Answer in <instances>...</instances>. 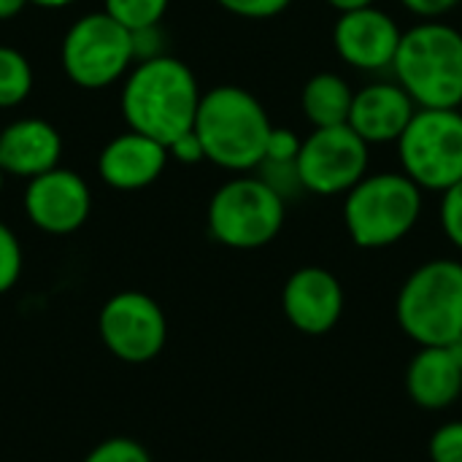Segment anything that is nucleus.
I'll use <instances>...</instances> for the list:
<instances>
[{"instance_id": "nucleus-1", "label": "nucleus", "mask_w": 462, "mask_h": 462, "mask_svg": "<svg viewBox=\"0 0 462 462\" xmlns=\"http://www.w3.org/2000/svg\"><path fill=\"white\" fill-rule=\"evenodd\" d=\"M200 97L203 92L189 65L160 54L130 68L119 103L130 130L168 146L195 127Z\"/></svg>"}, {"instance_id": "nucleus-2", "label": "nucleus", "mask_w": 462, "mask_h": 462, "mask_svg": "<svg viewBox=\"0 0 462 462\" xmlns=\"http://www.w3.org/2000/svg\"><path fill=\"white\" fill-rule=\"evenodd\" d=\"M206 160L225 171H252L265 162L268 135L273 130L263 103L236 84H219L203 92L195 127Z\"/></svg>"}, {"instance_id": "nucleus-3", "label": "nucleus", "mask_w": 462, "mask_h": 462, "mask_svg": "<svg viewBox=\"0 0 462 462\" xmlns=\"http://www.w3.org/2000/svg\"><path fill=\"white\" fill-rule=\"evenodd\" d=\"M393 73L417 108H460L462 32L439 19L414 24L398 43Z\"/></svg>"}, {"instance_id": "nucleus-4", "label": "nucleus", "mask_w": 462, "mask_h": 462, "mask_svg": "<svg viewBox=\"0 0 462 462\" xmlns=\"http://www.w3.org/2000/svg\"><path fill=\"white\" fill-rule=\"evenodd\" d=\"M422 217V189L401 171L363 176L344 195V225L363 249H384L403 241Z\"/></svg>"}, {"instance_id": "nucleus-5", "label": "nucleus", "mask_w": 462, "mask_h": 462, "mask_svg": "<svg viewBox=\"0 0 462 462\" xmlns=\"http://www.w3.org/2000/svg\"><path fill=\"white\" fill-rule=\"evenodd\" d=\"M398 325L420 346H447L462 336V263L430 260L398 292Z\"/></svg>"}, {"instance_id": "nucleus-6", "label": "nucleus", "mask_w": 462, "mask_h": 462, "mask_svg": "<svg viewBox=\"0 0 462 462\" xmlns=\"http://www.w3.org/2000/svg\"><path fill=\"white\" fill-rule=\"evenodd\" d=\"M284 195L257 176L225 181L208 203V230L214 241L230 249H260L284 227Z\"/></svg>"}, {"instance_id": "nucleus-7", "label": "nucleus", "mask_w": 462, "mask_h": 462, "mask_svg": "<svg viewBox=\"0 0 462 462\" xmlns=\"http://www.w3.org/2000/svg\"><path fill=\"white\" fill-rule=\"evenodd\" d=\"M401 171L425 192H447L462 181V114L457 108H417L398 138Z\"/></svg>"}, {"instance_id": "nucleus-8", "label": "nucleus", "mask_w": 462, "mask_h": 462, "mask_svg": "<svg viewBox=\"0 0 462 462\" xmlns=\"http://www.w3.org/2000/svg\"><path fill=\"white\" fill-rule=\"evenodd\" d=\"M62 70L76 87L103 89L130 73L135 65L133 32L106 11L76 19L62 38Z\"/></svg>"}, {"instance_id": "nucleus-9", "label": "nucleus", "mask_w": 462, "mask_h": 462, "mask_svg": "<svg viewBox=\"0 0 462 462\" xmlns=\"http://www.w3.org/2000/svg\"><path fill=\"white\" fill-rule=\"evenodd\" d=\"M371 152L368 143L349 127H314L303 138L295 160L298 184L314 195H346L363 176H368Z\"/></svg>"}, {"instance_id": "nucleus-10", "label": "nucleus", "mask_w": 462, "mask_h": 462, "mask_svg": "<svg viewBox=\"0 0 462 462\" xmlns=\"http://www.w3.org/2000/svg\"><path fill=\"white\" fill-rule=\"evenodd\" d=\"M100 338L114 357L122 363H149L154 360L168 338V322L157 300L143 292L114 295L97 319Z\"/></svg>"}, {"instance_id": "nucleus-11", "label": "nucleus", "mask_w": 462, "mask_h": 462, "mask_svg": "<svg viewBox=\"0 0 462 462\" xmlns=\"http://www.w3.org/2000/svg\"><path fill=\"white\" fill-rule=\"evenodd\" d=\"M92 208V195L87 181L70 168H51L27 181L24 214L27 219L49 236L76 233Z\"/></svg>"}, {"instance_id": "nucleus-12", "label": "nucleus", "mask_w": 462, "mask_h": 462, "mask_svg": "<svg viewBox=\"0 0 462 462\" xmlns=\"http://www.w3.org/2000/svg\"><path fill=\"white\" fill-rule=\"evenodd\" d=\"M401 38L403 30L398 22L376 5L338 14V22L333 24V46L338 57L368 73L393 68Z\"/></svg>"}, {"instance_id": "nucleus-13", "label": "nucleus", "mask_w": 462, "mask_h": 462, "mask_svg": "<svg viewBox=\"0 0 462 462\" xmlns=\"http://www.w3.org/2000/svg\"><path fill=\"white\" fill-rule=\"evenodd\" d=\"M282 309L290 325L306 336H322L333 330L344 311L341 282L317 265L295 271L282 290Z\"/></svg>"}, {"instance_id": "nucleus-14", "label": "nucleus", "mask_w": 462, "mask_h": 462, "mask_svg": "<svg viewBox=\"0 0 462 462\" xmlns=\"http://www.w3.org/2000/svg\"><path fill=\"white\" fill-rule=\"evenodd\" d=\"M168 157L171 154L165 143L143 133L127 130L103 146L97 157V173L108 187L133 192V189H143L154 184L162 176Z\"/></svg>"}, {"instance_id": "nucleus-15", "label": "nucleus", "mask_w": 462, "mask_h": 462, "mask_svg": "<svg viewBox=\"0 0 462 462\" xmlns=\"http://www.w3.org/2000/svg\"><path fill=\"white\" fill-rule=\"evenodd\" d=\"M417 114V103L411 95L395 81L368 84L355 92L349 127L371 146V143H398L403 130Z\"/></svg>"}, {"instance_id": "nucleus-16", "label": "nucleus", "mask_w": 462, "mask_h": 462, "mask_svg": "<svg viewBox=\"0 0 462 462\" xmlns=\"http://www.w3.org/2000/svg\"><path fill=\"white\" fill-rule=\"evenodd\" d=\"M62 138L60 133L35 116L16 119L0 130V168L5 176L35 179L60 165Z\"/></svg>"}, {"instance_id": "nucleus-17", "label": "nucleus", "mask_w": 462, "mask_h": 462, "mask_svg": "<svg viewBox=\"0 0 462 462\" xmlns=\"http://www.w3.org/2000/svg\"><path fill=\"white\" fill-rule=\"evenodd\" d=\"M409 395L417 406L439 411L452 406L462 393V368L444 346H422L406 374Z\"/></svg>"}, {"instance_id": "nucleus-18", "label": "nucleus", "mask_w": 462, "mask_h": 462, "mask_svg": "<svg viewBox=\"0 0 462 462\" xmlns=\"http://www.w3.org/2000/svg\"><path fill=\"white\" fill-rule=\"evenodd\" d=\"M355 89L349 81L338 73H317L303 84L300 92V108L303 116L311 122V127H336L349 122Z\"/></svg>"}, {"instance_id": "nucleus-19", "label": "nucleus", "mask_w": 462, "mask_h": 462, "mask_svg": "<svg viewBox=\"0 0 462 462\" xmlns=\"http://www.w3.org/2000/svg\"><path fill=\"white\" fill-rule=\"evenodd\" d=\"M32 89V68L19 49L0 46V108H14Z\"/></svg>"}, {"instance_id": "nucleus-20", "label": "nucleus", "mask_w": 462, "mask_h": 462, "mask_svg": "<svg viewBox=\"0 0 462 462\" xmlns=\"http://www.w3.org/2000/svg\"><path fill=\"white\" fill-rule=\"evenodd\" d=\"M171 0H106V14L119 22L125 30L135 32L162 22Z\"/></svg>"}, {"instance_id": "nucleus-21", "label": "nucleus", "mask_w": 462, "mask_h": 462, "mask_svg": "<svg viewBox=\"0 0 462 462\" xmlns=\"http://www.w3.org/2000/svg\"><path fill=\"white\" fill-rule=\"evenodd\" d=\"M303 141L287 130V127H273L268 135V149H265V168H295V160L300 154Z\"/></svg>"}, {"instance_id": "nucleus-22", "label": "nucleus", "mask_w": 462, "mask_h": 462, "mask_svg": "<svg viewBox=\"0 0 462 462\" xmlns=\"http://www.w3.org/2000/svg\"><path fill=\"white\" fill-rule=\"evenodd\" d=\"M84 462H152V457L133 439H108L97 444Z\"/></svg>"}, {"instance_id": "nucleus-23", "label": "nucleus", "mask_w": 462, "mask_h": 462, "mask_svg": "<svg viewBox=\"0 0 462 462\" xmlns=\"http://www.w3.org/2000/svg\"><path fill=\"white\" fill-rule=\"evenodd\" d=\"M22 273V246L16 236L0 222V295L8 292Z\"/></svg>"}, {"instance_id": "nucleus-24", "label": "nucleus", "mask_w": 462, "mask_h": 462, "mask_svg": "<svg viewBox=\"0 0 462 462\" xmlns=\"http://www.w3.org/2000/svg\"><path fill=\"white\" fill-rule=\"evenodd\" d=\"M441 227L447 238L462 249V181L441 192Z\"/></svg>"}, {"instance_id": "nucleus-25", "label": "nucleus", "mask_w": 462, "mask_h": 462, "mask_svg": "<svg viewBox=\"0 0 462 462\" xmlns=\"http://www.w3.org/2000/svg\"><path fill=\"white\" fill-rule=\"evenodd\" d=\"M430 460L462 462V422H449L439 428L430 439Z\"/></svg>"}, {"instance_id": "nucleus-26", "label": "nucleus", "mask_w": 462, "mask_h": 462, "mask_svg": "<svg viewBox=\"0 0 462 462\" xmlns=\"http://www.w3.org/2000/svg\"><path fill=\"white\" fill-rule=\"evenodd\" d=\"M217 3L241 19H273L292 5V0H217Z\"/></svg>"}, {"instance_id": "nucleus-27", "label": "nucleus", "mask_w": 462, "mask_h": 462, "mask_svg": "<svg viewBox=\"0 0 462 462\" xmlns=\"http://www.w3.org/2000/svg\"><path fill=\"white\" fill-rule=\"evenodd\" d=\"M168 154H171L173 160L184 162V165H195V162L206 160L203 143H200V138H198L195 130H189V133L179 135L173 143H168Z\"/></svg>"}, {"instance_id": "nucleus-28", "label": "nucleus", "mask_w": 462, "mask_h": 462, "mask_svg": "<svg viewBox=\"0 0 462 462\" xmlns=\"http://www.w3.org/2000/svg\"><path fill=\"white\" fill-rule=\"evenodd\" d=\"M133 54H135V62L152 60V57H160L162 54V32H160V24L143 27V30H135L133 32Z\"/></svg>"}, {"instance_id": "nucleus-29", "label": "nucleus", "mask_w": 462, "mask_h": 462, "mask_svg": "<svg viewBox=\"0 0 462 462\" xmlns=\"http://www.w3.org/2000/svg\"><path fill=\"white\" fill-rule=\"evenodd\" d=\"M414 16L420 19H441L452 8H457L462 0H401Z\"/></svg>"}, {"instance_id": "nucleus-30", "label": "nucleus", "mask_w": 462, "mask_h": 462, "mask_svg": "<svg viewBox=\"0 0 462 462\" xmlns=\"http://www.w3.org/2000/svg\"><path fill=\"white\" fill-rule=\"evenodd\" d=\"M24 5H30V0H0V22L14 19L16 14L24 11Z\"/></svg>"}, {"instance_id": "nucleus-31", "label": "nucleus", "mask_w": 462, "mask_h": 462, "mask_svg": "<svg viewBox=\"0 0 462 462\" xmlns=\"http://www.w3.org/2000/svg\"><path fill=\"white\" fill-rule=\"evenodd\" d=\"M330 8H336L338 14H346V11H357V8H368L374 5V0H325Z\"/></svg>"}, {"instance_id": "nucleus-32", "label": "nucleus", "mask_w": 462, "mask_h": 462, "mask_svg": "<svg viewBox=\"0 0 462 462\" xmlns=\"http://www.w3.org/2000/svg\"><path fill=\"white\" fill-rule=\"evenodd\" d=\"M444 349L449 352V357H452V360H455V363H457V365L462 368V336H457L455 341H449Z\"/></svg>"}, {"instance_id": "nucleus-33", "label": "nucleus", "mask_w": 462, "mask_h": 462, "mask_svg": "<svg viewBox=\"0 0 462 462\" xmlns=\"http://www.w3.org/2000/svg\"><path fill=\"white\" fill-rule=\"evenodd\" d=\"M73 3H79V0H30V5H38V8H65Z\"/></svg>"}, {"instance_id": "nucleus-34", "label": "nucleus", "mask_w": 462, "mask_h": 462, "mask_svg": "<svg viewBox=\"0 0 462 462\" xmlns=\"http://www.w3.org/2000/svg\"><path fill=\"white\" fill-rule=\"evenodd\" d=\"M3 181H5V171L0 168V189H3Z\"/></svg>"}]
</instances>
